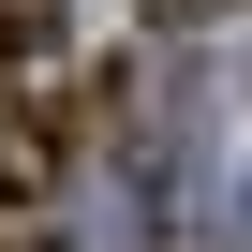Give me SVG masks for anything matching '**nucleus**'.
<instances>
[{"label": "nucleus", "mask_w": 252, "mask_h": 252, "mask_svg": "<svg viewBox=\"0 0 252 252\" xmlns=\"http://www.w3.org/2000/svg\"><path fill=\"white\" fill-rule=\"evenodd\" d=\"M237 222H252V193H237Z\"/></svg>", "instance_id": "f257e3e1"}]
</instances>
